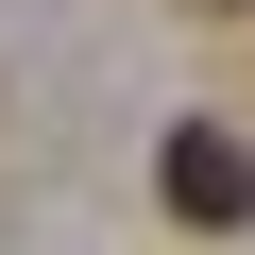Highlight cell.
Instances as JSON below:
<instances>
[{"label":"cell","instance_id":"obj_1","mask_svg":"<svg viewBox=\"0 0 255 255\" xmlns=\"http://www.w3.org/2000/svg\"><path fill=\"white\" fill-rule=\"evenodd\" d=\"M153 187H170V221H187V238H238V221H255V136L187 119V136L153 153Z\"/></svg>","mask_w":255,"mask_h":255}]
</instances>
